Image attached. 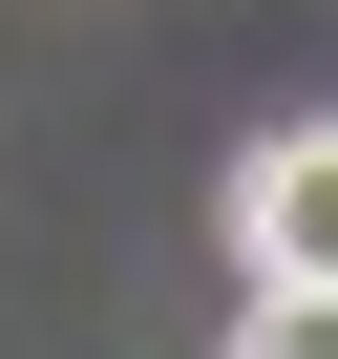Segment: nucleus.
Segmentation results:
<instances>
[{"label":"nucleus","instance_id":"obj_1","mask_svg":"<svg viewBox=\"0 0 338 359\" xmlns=\"http://www.w3.org/2000/svg\"><path fill=\"white\" fill-rule=\"evenodd\" d=\"M233 254H254V296H338V127H275L233 169Z\"/></svg>","mask_w":338,"mask_h":359},{"label":"nucleus","instance_id":"obj_2","mask_svg":"<svg viewBox=\"0 0 338 359\" xmlns=\"http://www.w3.org/2000/svg\"><path fill=\"white\" fill-rule=\"evenodd\" d=\"M233 359H338V296H254V338Z\"/></svg>","mask_w":338,"mask_h":359}]
</instances>
